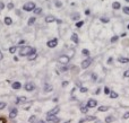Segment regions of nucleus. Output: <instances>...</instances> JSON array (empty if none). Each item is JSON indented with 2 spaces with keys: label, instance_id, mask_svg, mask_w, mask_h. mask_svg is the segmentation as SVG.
<instances>
[{
  "label": "nucleus",
  "instance_id": "obj_1",
  "mask_svg": "<svg viewBox=\"0 0 129 123\" xmlns=\"http://www.w3.org/2000/svg\"><path fill=\"white\" fill-rule=\"evenodd\" d=\"M32 51V47L31 46H23L22 49L19 50V55L23 57V55H28Z\"/></svg>",
  "mask_w": 129,
  "mask_h": 123
},
{
  "label": "nucleus",
  "instance_id": "obj_2",
  "mask_svg": "<svg viewBox=\"0 0 129 123\" xmlns=\"http://www.w3.org/2000/svg\"><path fill=\"white\" fill-rule=\"evenodd\" d=\"M34 8H35V4L34 2H27V4H25L23 6V9L25 11H32V10H34Z\"/></svg>",
  "mask_w": 129,
  "mask_h": 123
},
{
  "label": "nucleus",
  "instance_id": "obj_3",
  "mask_svg": "<svg viewBox=\"0 0 129 123\" xmlns=\"http://www.w3.org/2000/svg\"><path fill=\"white\" fill-rule=\"evenodd\" d=\"M69 60H70V57H68V55H61V57L58 59V61L61 65H67V63H69Z\"/></svg>",
  "mask_w": 129,
  "mask_h": 123
},
{
  "label": "nucleus",
  "instance_id": "obj_4",
  "mask_svg": "<svg viewBox=\"0 0 129 123\" xmlns=\"http://www.w3.org/2000/svg\"><path fill=\"white\" fill-rule=\"evenodd\" d=\"M57 44H58V40L57 39H52V40H50V41H48V43H46L48 47H51V49L56 47Z\"/></svg>",
  "mask_w": 129,
  "mask_h": 123
},
{
  "label": "nucleus",
  "instance_id": "obj_5",
  "mask_svg": "<svg viewBox=\"0 0 129 123\" xmlns=\"http://www.w3.org/2000/svg\"><path fill=\"white\" fill-rule=\"evenodd\" d=\"M91 63H92V59L91 58L85 59L84 61L82 62V68H83V69H86V68H88L91 65Z\"/></svg>",
  "mask_w": 129,
  "mask_h": 123
},
{
  "label": "nucleus",
  "instance_id": "obj_6",
  "mask_svg": "<svg viewBox=\"0 0 129 123\" xmlns=\"http://www.w3.org/2000/svg\"><path fill=\"white\" fill-rule=\"evenodd\" d=\"M59 111H60V107H59V106H56L54 109H52L51 111H49L46 115H48V116H50V115H56V114L58 113Z\"/></svg>",
  "mask_w": 129,
  "mask_h": 123
},
{
  "label": "nucleus",
  "instance_id": "obj_7",
  "mask_svg": "<svg viewBox=\"0 0 129 123\" xmlns=\"http://www.w3.org/2000/svg\"><path fill=\"white\" fill-rule=\"evenodd\" d=\"M46 120H48V121H50V122H53V123H59V122H60V119L57 117L56 115H50V116H48Z\"/></svg>",
  "mask_w": 129,
  "mask_h": 123
},
{
  "label": "nucleus",
  "instance_id": "obj_8",
  "mask_svg": "<svg viewBox=\"0 0 129 123\" xmlns=\"http://www.w3.org/2000/svg\"><path fill=\"white\" fill-rule=\"evenodd\" d=\"M17 114H18V110L17 109H13V110L10 111V113H9V117L10 119H15V117L17 116Z\"/></svg>",
  "mask_w": 129,
  "mask_h": 123
},
{
  "label": "nucleus",
  "instance_id": "obj_9",
  "mask_svg": "<svg viewBox=\"0 0 129 123\" xmlns=\"http://www.w3.org/2000/svg\"><path fill=\"white\" fill-rule=\"evenodd\" d=\"M96 105H97V102L95 99H93V98H91L90 101L87 102V106H88V107H95Z\"/></svg>",
  "mask_w": 129,
  "mask_h": 123
},
{
  "label": "nucleus",
  "instance_id": "obj_10",
  "mask_svg": "<svg viewBox=\"0 0 129 123\" xmlns=\"http://www.w3.org/2000/svg\"><path fill=\"white\" fill-rule=\"evenodd\" d=\"M71 41H72L75 44H78V43H79V39H78V35L76 33H72V34H71Z\"/></svg>",
  "mask_w": 129,
  "mask_h": 123
},
{
  "label": "nucleus",
  "instance_id": "obj_11",
  "mask_svg": "<svg viewBox=\"0 0 129 123\" xmlns=\"http://www.w3.org/2000/svg\"><path fill=\"white\" fill-rule=\"evenodd\" d=\"M56 17L54 16H52V15H49V16H46L45 17V22L46 23H53V22H56Z\"/></svg>",
  "mask_w": 129,
  "mask_h": 123
},
{
  "label": "nucleus",
  "instance_id": "obj_12",
  "mask_svg": "<svg viewBox=\"0 0 129 123\" xmlns=\"http://www.w3.org/2000/svg\"><path fill=\"white\" fill-rule=\"evenodd\" d=\"M24 88H25V89H26V90H27V91H32L33 89L35 88V87H34V85H33V84H31V83H28V84H26L25 86H24Z\"/></svg>",
  "mask_w": 129,
  "mask_h": 123
},
{
  "label": "nucleus",
  "instance_id": "obj_13",
  "mask_svg": "<svg viewBox=\"0 0 129 123\" xmlns=\"http://www.w3.org/2000/svg\"><path fill=\"white\" fill-rule=\"evenodd\" d=\"M118 61H119L120 63H128L129 59L128 58H123V57H119V58H118Z\"/></svg>",
  "mask_w": 129,
  "mask_h": 123
},
{
  "label": "nucleus",
  "instance_id": "obj_14",
  "mask_svg": "<svg viewBox=\"0 0 129 123\" xmlns=\"http://www.w3.org/2000/svg\"><path fill=\"white\" fill-rule=\"evenodd\" d=\"M112 8H113V9H120V8H121V5H120V2H118V1H114V2H113V4H112Z\"/></svg>",
  "mask_w": 129,
  "mask_h": 123
},
{
  "label": "nucleus",
  "instance_id": "obj_15",
  "mask_svg": "<svg viewBox=\"0 0 129 123\" xmlns=\"http://www.w3.org/2000/svg\"><path fill=\"white\" fill-rule=\"evenodd\" d=\"M70 17H71V19L72 20H78L79 19V17H80V15L78 13H75V14H71Z\"/></svg>",
  "mask_w": 129,
  "mask_h": 123
},
{
  "label": "nucleus",
  "instance_id": "obj_16",
  "mask_svg": "<svg viewBox=\"0 0 129 123\" xmlns=\"http://www.w3.org/2000/svg\"><path fill=\"white\" fill-rule=\"evenodd\" d=\"M11 87H13L14 89H19L20 87H22V85H20V83H18V81H15V83L11 85Z\"/></svg>",
  "mask_w": 129,
  "mask_h": 123
},
{
  "label": "nucleus",
  "instance_id": "obj_17",
  "mask_svg": "<svg viewBox=\"0 0 129 123\" xmlns=\"http://www.w3.org/2000/svg\"><path fill=\"white\" fill-rule=\"evenodd\" d=\"M114 121V117L113 116H106L105 117V123H111Z\"/></svg>",
  "mask_w": 129,
  "mask_h": 123
},
{
  "label": "nucleus",
  "instance_id": "obj_18",
  "mask_svg": "<svg viewBox=\"0 0 129 123\" xmlns=\"http://www.w3.org/2000/svg\"><path fill=\"white\" fill-rule=\"evenodd\" d=\"M11 23H13V20H11L10 17H6V18H5V24H6V25H11Z\"/></svg>",
  "mask_w": 129,
  "mask_h": 123
},
{
  "label": "nucleus",
  "instance_id": "obj_19",
  "mask_svg": "<svg viewBox=\"0 0 129 123\" xmlns=\"http://www.w3.org/2000/svg\"><path fill=\"white\" fill-rule=\"evenodd\" d=\"M109 110V106H100V107H99V111H100V112H105V111H108Z\"/></svg>",
  "mask_w": 129,
  "mask_h": 123
},
{
  "label": "nucleus",
  "instance_id": "obj_20",
  "mask_svg": "<svg viewBox=\"0 0 129 123\" xmlns=\"http://www.w3.org/2000/svg\"><path fill=\"white\" fill-rule=\"evenodd\" d=\"M25 101H26V97L25 96H22V97L17 98V102H16V103H23V102H25Z\"/></svg>",
  "mask_w": 129,
  "mask_h": 123
},
{
  "label": "nucleus",
  "instance_id": "obj_21",
  "mask_svg": "<svg viewBox=\"0 0 129 123\" xmlns=\"http://www.w3.org/2000/svg\"><path fill=\"white\" fill-rule=\"evenodd\" d=\"M34 14H36V15H40V14L42 13V8H34Z\"/></svg>",
  "mask_w": 129,
  "mask_h": 123
},
{
  "label": "nucleus",
  "instance_id": "obj_22",
  "mask_svg": "<svg viewBox=\"0 0 129 123\" xmlns=\"http://www.w3.org/2000/svg\"><path fill=\"white\" fill-rule=\"evenodd\" d=\"M87 111H88V106H82L80 107V112L82 113H87Z\"/></svg>",
  "mask_w": 129,
  "mask_h": 123
},
{
  "label": "nucleus",
  "instance_id": "obj_23",
  "mask_svg": "<svg viewBox=\"0 0 129 123\" xmlns=\"http://www.w3.org/2000/svg\"><path fill=\"white\" fill-rule=\"evenodd\" d=\"M85 120H86V121H95V120H96V117H95V116H91V115H88V116H86V117H85Z\"/></svg>",
  "mask_w": 129,
  "mask_h": 123
},
{
  "label": "nucleus",
  "instance_id": "obj_24",
  "mask_svg": "<svg viewBox=\"0 0 129 123\" xmlns=\"http://www.w3.org/2000/svg\"><path fill=\"white\" fill-rule=\"evenodd\" d=\"M35 17H31V18H30V19H28V23H27V24H28V25H33V24H34V23H35Z\"/></svg>",
  "mask_w": 129,
  "mask_h": 123
},
{
  "label": "nucleus",
  "instance_id": "obj_25",
  "mask_svg": "<svg viewBox=\"0 0 129 123\" xmlns=\"http://www.w3.org/2000/svg\"><path fill=\"white\" fill-rule=\"evenodd\" d=\"M36 53H33V54H28V60H34V59H36Z\"/></svg>",
  "mask_w": 129,
  "mask_h": 123
},
{
  "label": "nucleus",
  "instance_id": "obj_26",
  "mask_svg": "<svg viewBox=\"0 0 129 123\" xmlns=\"http://www.w3.org/2000/svg\"><path fill=\"white\" fill-rule=\"evenodd\" d=\"M110 97L111 98H117L118 97V94H117L116 91H111V93H110Z\"/></svg>",
  "mask_w": 129,
  "mask_h": 123
},
{
  "label": "nucleus",
  "instance_id": "obj_27",
  "mask_svg": "<svg viewBox=\"0 0 129 123\" xmlns=\"http://www.w3.org/2000/svg\"><path fill=\"white\" fill-rule=\"evenodd\" d=\"M30 123H36V116L32 115V116L30 117Z\"/></svg>",
  "mask_w": 129,
  "mask_h": 123
},
{
  "label": "nucleus",
  "instance_id": "obj_28",
  "mask_svg": "<svg viewBox=\"0 0 129 123\" xmlns=\"http://www.w3.org/2000/svg\"><path fill=\"white\" fill-rule=\"evenodd\" d=\"M82 53H83L84 55H86V57H88V55H90V51H88V50H86V49H83V50H82Z\"/></svg>",
  "mask_w": 129,
  "mask_h": 123
},
{
  "label": "nucleus",
  "instance_id": "obj_29",
  "mask_svg": "<svg viewBox=\"0 0 129 123\" xmlns=\"http://www.w3.org/2000/svg\"><path fill=\"white\" fill-rule=\"evenodd\" d=\"M44 90H45V91H50V90H52V86H50V85H45Z\"/></svg>",
  "mask_w": 129,
  "mask_h": 123
},
{
  "label": "nucleus",
  "instance_id": "obj_30",
  "mask_svg": "<svg viewBox=\"0 0 129 123\" xmlns=\"http://www.w3.org/2000/svg\"><path fill=\"white\" fill-rule=\"evenodd\" d=\"M17 51V47H16V46H11V47H10V49H9V52H10V53H15V52Z\"/></svg>",
  "mask_w": 129,
  "mask_h": 123
},
{
  "label": "nucleus",
  "instance_id": "obj_31",
  "mask_svg": "<svg viewBox=\"0 0 129 123\" xmlns=\"http://www.w3.org/2000/svg\"><path fill=\"white\" fill-rule=\"evenodd\" d=\"M109 18H108V17H101V22H102V23H105V24H106V23H109Z\"/></svg>",
  "mask_w": 129,
  "mask_h": 123
},
{
  "label": "nucleus",
  "instance_id": "obj_32",
  "mask_svg": "<svg viewBox=\"0 0 129 123\" xmlns=\"http://www.w3.org/2000/svg\"><path fill=\"white\" fill-rule=\"evenodd\" d=\"M122 11L126 14V15H129V7H123V8H122Z\"/></svg>",
  "mask_w": 129,
  "mask_h": 123
},
{
  "label": "nucleus",
  "instance_id": "obj_33",
  "mask_svg": "<svg viewBox=\"0 0 129 123\" xmlns=\"http://www.w3.org/2000/svg\"><path fill=\"white\" fill-rule=\"evenodd\" d=\"M83 25H84V22H83V20H80V22H77V23H76V27H78V28L82 27Z\"/></svg>",
  "mask_w": 129,
  "mask_h": 123
},
{
  "label": "nucleus",
  "instance_id": "obj_34",
  "mask_svg": "<svg viewBox=\"0 0 129 123\" xmlns=\"http://www.w3.org/2000/svg\"><path fill=\"white\" fill-rule=\"evenodd\" d=\"M6 102H0V110H2V109H5L6 107Z\"/></svg>",
  "mask_w": 129,
  "mask_h": 123
},
{
  "label": "nucleus",
  "instance_id": "obj_35",
  "mask_svg": "<svg viewBox=\"0 0 129 123\" xmlns=\"http://www.w3.org/2000/svg\"><path fill=\"white\" fill-rule=\"evenodd\" d=\"M118 40H119V36H117V35H114V36H113V37L111 39V42H112V43H114V42H117Z\"/></svg>",
  "mask_w": 129,
  "mask_h": 123
},
{
  "label": "nucleus",
  "instance_id": "obj_36",
  "mask_svg": "<svg viewBox=\"0 0 129 123\" xmlns=\"http://www.w3.org/2000/svg\"><path fill=\"white\" fill-rule=\"evenodd\" d=\"M104 94H106V95H110V89L108 87H105L104 88Z\"/></svg>",
  "mask_w": 129,
  "mask_h": 123
},
{
  "label": "nucleus",
  "instance_id": "obj_37",
  "mask_svg": "<svg viewBox=\"0 0 129 123\" xmlns=\"http://www.w3.org/2000/svg\"><path fill=\"white\" fill-rule=\"evenodd\" d=\"M4 8H5V4H4L2 1H0V11H1Z\"/></svg>",
  "mask_w": 129,
  "mask_h": 123
},
{
  "label": "nucleus",
  "instance_id": "obj_38",
  "mask_svg": "<svg viewBox=\"0 0 129 123\" xmlns=\"http://www.w3.org/2000/svg\"><path fill=\"white\" fill-rule=\"evenodd\" d=\"M86 91H87L86 87H80V93H86Z\"/></svg>",
  "mask_w": 129,
  "mask_h": 123
},
{
  "label": "nucleus",
  "instance_id": "obj_39",
  "mask_svg": "<svg viewBox=\"0 0 129 123\" xmlns=\"http://www.w3.org/2000/svg\"><path fill=\"white\" fill-rule=\"evenodd\" d=\"M123 77H126V78H128V77H129V70L125 71V73H123Z\"/></svg>",
  "mask_w": 129,
  "mask_h": 123
},
{
  "label": "nucleus",
  "instance_id": "obj_40",
  "mask_svg": "<svg viewBox=\"0 0 129 123\" xmlns=\"http://www.w3.org/2000/svg\"><path fill=\"white\" fill-rule=\"evenodd\" d=\"M128 117H129V112H126L123 114V119H128Z\"/></svg>",
  "mask_w": 129,
  "mask_h": 123
},
{
  "label": "nucleus",
  "instance_id": "obj_41",
  "mask_svg": "<svg viewBox=\"0 0 129 123\" xmlns=\"http://www.w3.org/2000/svg\"><path fill=\"white\" fill-rule=\"evenodd\" d=\"M92 79H93V80H96V79H97V76L95 75V73H93V75H92Z\"/></svg>",
  "mask_w": 129,
  "mask_h": 123
},
{
  "label": "nucleus",
  "instance_id": "obj_42",
  "mask_svg": "<svg viewBox=\"0 0 129 123\" xmlns=\"http://www.w3.org/2000/svg\"><path fill=\"white\" fill-rule=\"evenodd\" d=\"M56 6H57V7H61V6H62V4H61L60 1H57V2H56Z\"/></svg>",
  "mask_w": 129,
  "mask_h": 123
},
{
  "label": "nucleus",
  "instance_id": "obj_43",
  "mask_svg": "<svg viewBox=\"0 0 129 123\" xmlns=\"http://www.w3.org/2000/svg\"><path fill=\"white\" fill-rule=\"evenodd\" d=\"M7 7H8L9 9H13V8H14V5H13V4H8V6H7Z\"/></svg>",
  "mask_w": 129,
  "mask_h": 123
},
{
  "label": "nucleus",
  "instance_id": "obj_44",
  "mask_svg": "<svg viewBox=\"0 0 129 123\" xmlns=\"http://www.w3.org/2000/svg\"><path fill=\"white\" fill-rule=\"evenodd\" d=\"M100 91H101V88H97L96 90H95V93H94V94H95V95H97V94H100Z\"/></svg>",
  "mask_w": 129,
  "mask_h": 123
},
{
  "label": "nucleus",
  "instance_id": "obj_45",
  "mask_svg": "<svg viewBox=\"0 0 129 123\" xmlns=\"http://www.w3.org/2000/svg\"><path fill=\"white\" fill-rule=\"evenodd\" d=\"M90 14H91L90 9H86V10H85V15H90Z\"/></svg>",
  "mask_w": 129,
  "mask_h": 123
},
{
  "label": "nucleus",
  "instance_id": "obj_46",
  "mask_svg": "<svg viewBox=\"0 0 129 123\" xmlns=\"http://www.w3.org/2000/svg\"><path fill=\"white\" fill-rule=\"evenodd\" d=\"M68 84H69L68 81H64V83H62V87H66V86H67Z\"/></svg>",
  "mask_w": 129,
  "mask_h": 123
},
{
  "label": "nucleus",
  "instance_id": "obj_47",
  "mask_svg": "<svg viewBox=\"0 0 129 123\" xmlns=\"http://www.w3.org/2000/svg\"><path fill=\"white\" fill-rule=\"evenodd\" d=\"M66 70H68L67 67H62V68H61V71H66Z\"/></svg>",
  "mask_w": 129,
  "mask_h": 123
},
{
  "label": "nucleus",
  "instance_id": "obj_48",
  "mask_svg": "<svg viewBox=\"0 0 129 123\" xmlns=\"http://www.w3.org/2000/svg\"><path fill=\"white\" fill-rule=\"evenodd\" d=\"M112 61H113V59H112V58H110L109 60H108V63H112Z\"/></svg>",
  "mask_w": 129,
  "mask_h": 123
},
{
  "label": "nucleus",
  "instance_id": "obj_49",
  "mask_svg": "<svg viewBox=\"0 0 129 123\" xmlns=\"http://www.w3.org/2000/svg\"><path fill=\"white\" fill-rule=\"evenodd\" d=\"M95 123H103V122H102V121H100V120H97V119H96V120H95Z\"/></svg>",
  "mask_w": 129,
  "mask_h": 123
},
{
  "label": "nucleus",
  "instance_id": "obj_50",
  "mask_svg": "<svg viewBox=\"0 0 129 123\" xmlns=\"http://www.w3.org/2000/svg\"><path fill=\"white\" fill-rule=\"evenodd\" d=\"M56 22H57L58 24H61V23H62V22H61V20H60V19H57V20H56Z\"/></svg>",
  "mask_w": 129,
  "mask_h": 123
},
{
  "label": "nucleus",
  "instance_id": "obj_51",
  "mask_svg": "<svg viewBox=\"0 0 129 123\" xmlns=\"http://www.w3.org/2000/svg\"><path fill=\"white\" fill-rule=\"evenodd\" d=\"M0 123H5V120L4 119H0Z\"/></svg>",
  "mask_w": 129,
  "mask_h": 123
},
{
  "label": "nucleus",
  "instance_id": "obj_52",
  "mask_svg": "<svg viewBox=\"0 0 129 123\" xmlns=\"http://www.w3.org/2000/svg\"><path fill=\"white\" fill-rule=\"evenodd\" d=\"M2 59V53H1V51H0V60Z\"/></svg>",
  "mask_w": 129,
  "mask_h": 123
},
{
  "label": "nucleus",
  "instance_id": "obj_53",
  "mask_svg": "<svg viewBox=\"0 0 129 123\" xmlns=\"http://www.w3.org/2000/svg\"><path fill=\"white\" fill-rule=\"evenodd\" d=\"M64 123H70V120H69V121H67V122H64Z\"/></svg>",
  "mask_w": 129,
  "mask_h": 123
},
{
  "label": "nucleus",
  "instance_id": "obj_54",
  "mask_svg": "<svg viewBox=\"0 0 129 123\" xmlns=\"http://www.w3.org/2000/svg\"><path fill=\"white\" fill-rule=\"evenodd\" d=\"M39 123H44V121H40Z\"/></svg>",
  "mask_w": 129,
  "mask_h": 123
},
{
  "label": "nucleus",
  "instance_id": "obj_55",
  "mask_svg": "<svg viewBox=\"0 0 129 123\" xmlns=\"http://www.w3.org/2000/svg\"><path fill=\"white\" fill-rule=\"evenodd\" d=\"M127 28H128V29H129V24H128V26H127Z\"/></svg>",
  "mask_w": 129,
  "mask_h": 123
},
{
  "label": "nucleus",
  "instance_id": "obj_56",
  "mask_svg": "<svg viewBox=\"0 0 129 123\" xmlns=\"http://www.w3.org/2000/svg\"><path fill=\"white\" fill-rule=\"evenodd\" d=\"M126 1H127V2H129V0H126Z\"/></svg>",
  "mask_w": 129,
  "mask_h": 123
}]
</instances>
